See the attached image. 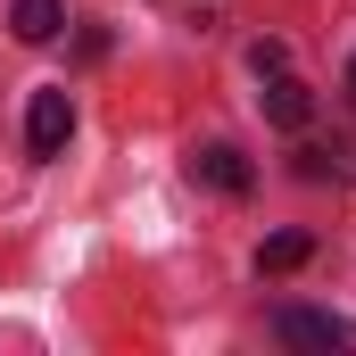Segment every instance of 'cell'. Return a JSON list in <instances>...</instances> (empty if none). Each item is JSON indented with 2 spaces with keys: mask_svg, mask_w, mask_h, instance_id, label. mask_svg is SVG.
Returning a JSON list of instances; mask_svg holds the SVG:
<instances>
[{
  "mask_svg": "<svg viewBox=\"0 0 356 356\" xmlns=\"http://www.w3.org/2000/svg\"><path fill=\"white\" fill-rule=\"evenodd\" d=\"M67 133H75V99H67V91H33V108H25V149H33V158H58Z\"/></svg>",
  "mask_w": 356,
  "mask_h": 356,
  "instance_id": "1",
  "label": "cell"
},
{
  "mask_svg": "<svg viewBox=\"0 0 356 356\" xmlns=\"http://www.w3.org/2000/svg\"><path fill=\"white\" fill-rule=\"evenodd\" d=\"M257 108H266L273 124H282V133H307V124H315V91L298 83V75H290V67H273V75H257Z\"/></svg>",
  "mask_w": 356,
  "mask_h": 356,
  "instance_id": "2",
  "label": "cell"
},
{
  "mask_svg": "<svg viewBox=\"0 0 356 356\" xmlns=\"http://www.w3.org/2000/svg\"><path fill=\"white\" fill-rule=\"evenodd\" d=\"M273 332H282L290 348H348V340H356L340 315H315V307H282V315H273Z\"/></svg>",
  "mask_w": 356,
  "mask_h": 356,
  "instance_id": "3",
  "label": "cell"
},
{
  "mask_svg": "<svg viewBox=\"0 0 356 356\" xmlns=\"http://www.w3.org/2000/svg\"><path fill=\"white\" fill-rule=\"evenodd\" d=\"M199 182L224 191V199H241V191H249V158H241L232 141H207V149H199Z\"/></svg>",
  "mask_w": 356,
  "mask_h": 356,
  "instance_id": "4",
  "label": "cell"
},
{
  "mask_svg": "<svg viewBox=\"0 0 356 356\" xmlns=\"http://www.w3.org/2000/svg\"><path fill=\"white\" fill-rule=\"evenodd\" d=\"M298 175L307 182H356V141H307L298 149Z\"/></svg>",
  "mask_w": 356,
  "mask_h": 356,
  "instance_id": "5",
  "label": "cell"
},
{
  "mask_svg": "<svg viewBox=\"0 0 356 356\" xmlns=\"http://www.w3.org/2000/svg\"><path fill=\"white\" fill-rule=\"evenodd\" d=\"M58 25H67V0H17V8H8V33L33 42V50L58 42Z\"/></svg>",
  "mask_w": 356,
  "mask_h": 356,
  "instance_id": "6",
  "label": "cell"
},
{
  "mask_svg": "<svg viewBox=\"0 0 356 356\" xmlns=\"http://www.w3.org/2000/svg\"><path fill=\"white\" fill-rule=\"evenodd\" d=\"M307 257H315V241H307V232H273V241H266V257H257V266H266V273H298Z\"/></svg>",
  "mask_w": 356,
  "mask_h": 356,
  "instance_id": "7",
  "label": "cell"
},
{
  "mask_svg": "<svg viewBox=\"0 0 356 356\" xmlns=\"http://www.w3.org/2000/svg\"><path fill=\"white\" fill-rule=\"evenodd\" d=\"M249 67H257V75H273V67H290V50H282V42H257V50H249Z\"/></svg>",
  "mask_w": 356,
  "mask_h": 356,
  "instance_id": "8",
  "label": "cell"
},
{
  "mask_svg": "<svg viewBox=\"0 0 356 356\" xmlns=\"http://www.w3.org/2000/svg\"><path fill=\"white\" fill-rule=\"evenodd\" d=\"M348 99H356V58H348Z\"/></svg>",
  "mask_w": 356,
  "mask_h": 356,
  "instance_id": "9",
  "label": "cell"
}]
</instances>
